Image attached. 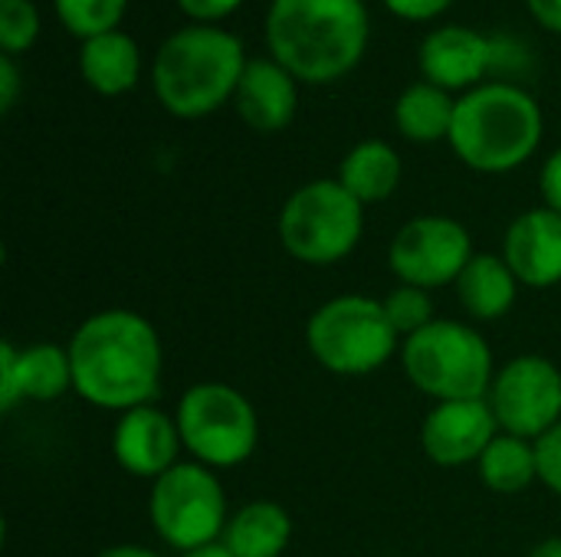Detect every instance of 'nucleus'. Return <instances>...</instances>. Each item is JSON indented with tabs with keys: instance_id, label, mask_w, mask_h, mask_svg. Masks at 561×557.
<instances>
[{
	"instance_id": "obj_35",
	"label": "nucleus",
	"mask_w": 561,
	"mask_h": 557,
	"mask_svg": "<svg viewBox=\"0 0 561 557\" xmlns=\"http://www.w3.org/2000/svg\"><path fill=\"white\" fill-rule=\"evenodd\" d=\"M529 557H561V535L559 538H546V542H539Z\"/></svg>"
},
{
	"instance_id": "obj_14",
	"label": "nucleus",
	"mask_w": 561,
	"mask_h": 557,
	"mask_svg": "<svg viewBox=\"0 0 561 557\" xmlns=\"http://www.w3.org/2000/svg\"><path fill=\"white\" fill-rule=\"evenodd\" d=\"M72 387V361L69 348L36 341L30 348H16L13 341H0V410L10 414L16 404H53L66 397Z\"/></svg>"
},
{
	"instance_id": "obj_5",
	"label": "nucleus",
	"mask_w": 561,
	"mask_h": 557,
	"mask_svg": "<svg viewBox=\"0 0 561 557\" xmlns=\"http://www.w3.org/2000/svg\"><path fill=\"white\" fill-rule=\"evenodd\" d=\"M401 368L408 381L434 404L483 401L496 378L486 338L457 318H437L401 341Z\"/></svg>"
},
{
	"instance_id": "obj_23",
	"label": "nucleus",
	"mask_w": 561,
	"mask_h": 557,
	"mask_svg": "<svg viewBox=\"0 0 561 557\" xmlns=\"http://www.w3.org/2000/svg\"><path fill=\"white\" fill-rule=\"evenodd\" d=\"M477 473L483 486L496 496H519L529 486L539 483V460H536V443L503 433L486 446V453L477 463Z\"/></svg>"
},
{
	"instance_id": "obj_11",
	"label": "nucleus",
	"mask_w": 561,
	"mask_h": 557,
	"mask_svg": "<svg viewBox=\"0 0 561 557\" xmlns=\"http://www.w3.org/2000/svg\"><path fill=\"white\" fill-rule=\"evenodd\" d=\"M486 404L503 433L539 440L561 420V371L542 355H519L496 368Z\"/></svg>"
},
{
	"instance_id": "obj_18",
	"label": "nucleus",
	"mask_w": 561,
	"mask_h": 557,
	"mask_svg": "<svg viewBox=\"0 0 561 557\" xmlns=\"http://www.w3.org/2000/svg\"><path fill=\"white\" fill-rule=\"evenodd\" d=\"M460 309L473 322H500L513 312L523 282L503 259V253H477L454 282Z\"/></svg>"
},
{
	"instance_id": "obj_2",
	"label": "nucleus",
	"mask_w": 561,
	"mask_h": 557,
	"mask_svg": "<svg viewBox=\"0 0 561 557\" xmlns=\"http://www.w3.org/2000/svg\"><path fill=\"white\" fill-rule=\"evenodd\" d=\"M263 33L270 56L296 82L332 85L362 62L371 16L365 0H273Z\"/></svg>"
},
{
	"instance_id": "obj_24",
	"label": "nucleus",
	"mask_w": 561,
	"mask_h": 557,
	"mask_svg": "<svg viewBox=\"0 0 561 557\" xmlns=\"http://www.w3.org/2000/svg\"><path fill=\"white\" fill-rule=\"evenodd\" d=\"M53 7H56L62 30L85 43L92 36L118 30L128 10V0H53Z\"/></svg>"
},
{
	"instance_id": "obj_6",
	"label": "nucleus",
	"mask_w": 561,
	"mask_h": 557,
	"mask_svg": "<svg viewBox=\"0 0 561 557\" xmlns=\"http://www.w3.org/2000/svg\"><path fill=\"white\" fill-rule=\"evenodd\" d=\"M306 348L329 374L365 378L401 355V335L388 322L381 299L348 292L322 302L309 315Z\"/></svg>"
},
{
	"instance_id": "obj_22",
	"label": "nucleus",
	"mask_w": 561,
	"mask_h": 557,
	"mask_svg": "<svg viewBox=\"0 0 561 557\" xmlns=\"http://www.w3.org/2000/svg\"><path fill=\"white\" fill-rule=\"evenodd\" d=\"M454 112H457V98L447 89L421 79V82H411L398 95L394 125L414 144H437V141L450 138Z\"/></svg>"
},
{
	"instance_id": "obj_4",
	"label": "nucleus",
	"mask_w": 561,
	"mask_h": 557,
	"mask_svg": "<svg viewBox=\"0 0 561 557\" xmlns=\"http://www.w3.org/2000/svg\"><path fill=\"white\" fill-rule=\"evenodd\" d=\"M542 108L513 82H483L457 98L450 148L480 174H510L542 144Z\"/></svg>"
},
{
	"instance_id": "obj_9",
	"label": "nucleus",
	"mask_w": 561,
	"mask_h": 557,
	"mask_svg": "<svg viewBox=\"0 0 561 557\" xmlns=\"http://www.w3.org/2000/svg\"><path fill=\"white\" fill-rule=\"evenodd\" d=\"M148 519L158 538L184 555L224 538L230 522L227 492L214 469L194 460H181L151 483Z\"/></svg>"
},
{
	"instance_id": "obj_30",
	"label": "nucleus",
	"mask_w": 561,
	"mask_h": 557,
	"mask_svg": "<svg viewBox=\"0 0 561 557\" xmlns=\"http://www.w3.org/2000/svg\"><path fill=\"white\" fill-rule=\"evenodd\" d=\"M539 194H542V207L556 210L561 217V148L546 158L539 171Z\"/></svg>"
},
{
	"instance_id": "obj_12",
	"label": "nucleus",
	"mask_w": 561,
	"mask_h": 557,
	"mask_svg": "<svg viewBox=\"0 0 561 557\" xmlns=\"http://www.w3.org/2000/svg\"><path fill=\"white\" fill-rule=\"evenodd\" d=\"M496 437H500V423L486 397L434 404L421 423V450L434 466L444 469L477 466Z\"/></svg>"
},
{
	"instance_id": "obj_25",
	"label": "nucleus",
	"mask_w": 561,
	"mask_h": 557,
	"mask_svg": "<svg viewBox=\"0 0 561 557\" xmlns=\"http://www.w3.org/2000/svg\"><path fill=\"white\" fill-rule=\"evenodd\" d=\"M381 305H385L388 322H391L394 332L401 335V341L411 338V335H417V332L427 328L431 322H437L431 292H427V289H417V286L398 282V286L381 299Z\"/></svg>"
},
{
	"instance_id": "obj_21",
	"label": "nucleus",
	"mask_w": 561,
	"mask_h": 557,
	"mask_svg": "<svg viewBox=\"0 0 561 557\" xmlns=\"http://www.w3.org/2000/svg\"><path fill=\"white\" fill-rule=\"evenodd\" d=\"M401 154L385 138L358 141L339 164V184L365 207L388 200L401 187Z\"/></svg>"
},
{
	"instance_id": "obj_13",
	"label": "nucleus",
	"mask_w": 561,
	"mask_h": 557,
	"mask_svg": "<svg viewBox=\"0 0 561 557\" xmlns=\"http://www.w3.org/2000/svg\"><path fill=\"white\" fill-rule=\"evenodd\" d=\"M421 76L440 89L470 92L483 85L486 72L496 69V36H486L463 23L437 26L424 36L417 49Z\"/></svg>"
},
{
	"instance_id": "obj_7",
	"label": "nucleus",
	"mask_w": 561,
	"mask_h": 557,
	"mask_svg": "<svg viewBox=\"0 0 561 557\" xmlns=\"http://www.w3.org/2000/svg\"><path fill=\"white\" fill-rule=\"evenodd\" d=\"M365 233V204L339 177H319L296 187L276 220L283 250L306 266H335L355 253Z\"/></svg>"
},
{
	"instance_id": "obj_10",
	"label": "nucleus",
	"mask_w": 561,
	"mask_h": 557,
	"mask_svg": "<svg viewBox=\"0 0 561 557\" xmlns=\"http://www.w3.org/2000/svg\"><path fill=\"white\" fill-rule=\"evenodd\" d=\"M473 256V236L460 220L424 213L394 233L388 246V269L398 276V282L431 292L454 286Z\"/></svg>"
},
{
	"instance_id": "obj_1",
	"label": "nucleus",
	"mask_w": 561,
	"mask_h": 557,
	"mask_svg": "<svg viewBox=\"0 0 561 557\" xmlns=\"http://www.w3.org/2000/svg\"><path fill=\"white\" fill-rule=\"evenodd\" d=\"M76 394L112 414L154 404L161 391V335L131 309H105L89 315L69 338Z\"/></svg>"
},
{
	"instance_id": "obj_17",
	"label": "nucleus",
	"mask_w": 561,
	"mask_h": 557,
	"mask_svg": "<svg viewBox=\"0 0 561 557\" xmlns=\"http://www.w3.org/2000/svg\"><path fill=\"white\" fill-rule=\"evenodd\" d=\"M237 115L260 135H276L293 125L299 108V82L273 59H250L233 95Z\"/></svg>"
},
{
	"instance_id": "obj_3",
	"label": "nucleus",
	"mask_w": 561,
	"mask_h": 557,
	"mask_svg": "<svg viewBox=\"0 0 561 557\" xmlns=\"http://www.w3.org/2000/svg\"><path fill=\"white\" fill-rule=\"evenodd\" d=\"M250 56L243 39L224 26L187 23L154 53L151 85L161 108L174 118H207L233 102Z\"/></svg>"
},
{
	"instance_id": "obj_19",
	"label": "nucleus",
	"mask_w": 561,
	"mask_h": 557,
	"mask_svg": "<svg viewBox=\"0 0 561 557\" xmlns=\"http://www.w3.org/2000/svg\"><path fill=\"white\" fill-rule=\"evenodd\" d=\"M79 72L95 95L118 98L141 79V53L135 36L112 30L79 46Z\"/></svg>"
},
{
	"instance_id": "obj_20",
	"label": "nucleus",
	"mask_w": 561,
	"mask_h": 557,
	"mask_svg": "<svg viewBox=\"0 0 561 557\" xmlns=\"http://www.w3.org/2000/svg\"><path fill=\"white\" fill-rule=\"evenodd\" d=\"M220 542L233 557H283L293 542V519L279 502L253 499L230 515Z\"/></svg>"
},
{
	"instance_id": "obj_15",
	"label": "nucleus",
	"mask_w": 561,
	"mask_h": 557,
	"mask_svg": "<svg viewBox=\"0 0 561 557\" xmlns=\"http://www.w3.org/2000/svg\"><path fill=\"white\" fill-rule=\"evenodd\" d=\"M181 450L184 443L174 414H164L154 404L118 414L112 430V456L128 476L154 483L181 463Z\"/></svg>"
},
{
	"instance_id": "obj_32",
	"label": "nucleus",
	"mask_w": 561,
	"mask_h": 557,
	"mask_svg": "<svg viewBox=\"0 0 561 557\" xmlns=\"http://www.w3.org/2000/svg\"><path fill=\"white\" fill-rule=\"evenodd\" d=\"M526 7L542 30L561 36V0H526Z\"/></svg>"
},
{
	"instance_id": "obj_33",
	"label": "nucleus",
	"mask_w": 561,
	"mask_h": 557,
	"mask_svg": "<svg viewBox=\"0 0 561 557\" xmlns=\"http://www.w3.org/2000/svg\"><path fill=\"white\" fill-rule=\"evenodd\" d=\"M95 557H161L158 552L145 548V545H112L105 552H99Z\"/></svg>"
},
{
	"instance_id": "obj_26",
	"label": "nucleus",
	"mask_w": 561,
	"mask_h": 557,
	"mask_svg": "<svg viewBox=\"0 0 561 557\" xmlns=\"http://www.w3.org/2000/svg\"><path fill=\"white\" fill-rule=\"evenodd\" d=\"M39 36V10L33 0H0V53L23 56Z\"/></svg>"
},
{
	"instance_id": "obj_27",
	"label": "nucleus",
	"mask_w": 561,
	"mask_h": 557,
	"mask_svg": "<svg viewBox=\"0 0 561 557\" xmlns=\"http://www.w3.org/2000/svg\"><path fill=\"white\" fill-rule=\"evenodd\" d=\"M536 460H539V483L561 499V420L536 440Z\"/></svg>"
},
{
	"instance_id": "obj_16",
	"label": "nucleus",
	"mask_w": 561,
	"mask_h": 557,
	"mask_svg": "<svg viewBox=\"0 0 561 557\" xmlns=\"http://www.w3.org/2000/svg\"><path fill=\"white\" fill-rule=\"evenodd\" d=\"M503 259L526 289H552L561 282V217L549 207L519 213L503 236Z\"/></svg>"
},
{
	"instance_id": "obj_8",
	"label": "nucleus",
	"mask_w": 561,
	"mask_h": 557,
	"mask_svg": "<svg viewBox=\"0 0 561 557\" xmlns=\"http://www.w3.org/2000/svg\"><path fill=\"white\" fill-rule=\"evenodd\" d=\"M184 453L207 469L243 466L260 446V417L250 397L224 381H201L184 391L174 410Z\"/></svg>"
},
{
	"instance_id": "obj_34",
	"label": "nucleus",
	"mask_w": 561,
	"mask_h": 557,
	"mask_svg": "<svg viewBox=\"0 0 561 557\" xmlns=\"http://www.w3.org/2000/svg\"><path fill=\"white\" fill-rule=\"evenodd\" d=\"M181 557H233L227 552L224 542H214V545H204V548H194V552H184Z\"/></svg>"
},
{
	"instance_id": "obj_29",
	"label": "nucleus",
	"mask_w": 561,
	"mask_h": 557,
	"mask_svg": "<svg viewBox=\"0 0 561 557\" xmlns=\"http://www.w3.org/2000/svg\"><path fill=\"white\" fill-rule=\"evenodd\" d=\"M178 7L184 16H191V23L220 26V20L237 13L243 7V0H178Z\"/></svg>"
},
{
	"instance_id": "obj_31",
	"label": "nucleus",
	"mask_w": 561,
	"mask_h": 557,
	"mask_svg": "<svg viewBox=\"0 0 561 557\" xmlns=\"http://www.w3.org/2000/svg\"><path fill=\"white\" fill-rule=\"evenodd\" d=\"M20 89H23V76H20V66L13 56H3L0 53V112H13L16 98H20Z\"/></svg>"
},
{
	"instance_id": "obj_28",
	"label": "nucleus",
	"mask_w": 561,
	"mask_h": 557,
	"mask_svg": "<svg viewBox=\"0 0 561 557\" xmlns=\"http://www.w3.org/2000/svg\"><path fill=\"white\" fill-rule=\"evenodd\" d=\"M381 3L404 23H431L444 16L457 0H381Z\"/></svg>"
}]
</instances>
